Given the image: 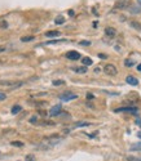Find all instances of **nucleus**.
Wrapping results in <instances>:
<instances>
[{
    "mask_svg": "<svg viewBox=\"0 0 141 161\" xmlns=\"http://www.w3.org/2000/svg\"><path fill=\"white\" fill-rule=\"evenodd\" d=\"M23 82L22 81H4L2 80L0 81V85H3V86H8V88H11V89H17V88L19 86H22Z\"/></svg>",
    "mask_w": 141,
    "mask_h": 161,
    "instance_id": "obj_1",
    "label": "nucleus"
},
{
    "mask_svg": "<svg viewBox=\"0 0 141 161\" xmlns=\"http://www.w3.org/2000/svg\"><path fill=\"white\" fill-rule=\"evenodd\" d=\"M104 72L109 76H115L116 74H118V70H116V67L114 65H106L104 67Z\"/></svg>",
    "mask_w": 141,
    "mask_h": 161,
    "instance_id": "obj_2",
    "label": "nucleus"
},
{
    "mask_svg": "<svg viewBox=\"0 0 141 161\" xmlns=\"http://www.w3.org/2000/svg\"><path fill=\"white\" fill-rule=\"evenodd\" d=\"M76 98H78V95L74 94V93H71V92H65L64 94H61V95H60V99H61V101H64V102H69V101L76 99Z\"/></svg>",
    "mask_w": 141,
    "mask_h": 161,
    "instance_id": "obj_3",
    "label": "nucleus"
},
{
    "mask_svg": "<svg viewBox=\"0 0 141 161\" xmlns=\"http://www.w3.org/2000/svg\"><path fill=\"white\" fill-rule=\"evenodd\" d=\"M116 112H131V114H135V115H137V108L136 107H119V108H116L115 110Z\"/></svg>",
    "mask_w": 141,
    "mask_h": 161,
    "instance_id": "obj_4",
    "label": "nucleus"
},
{
    "mask_svg": "<svg viewBox=\"0 0 141 161\" xmlns=\"http://www.w3.org/2000/svg\"><path fill=\"white\" fill-rule=\"evenodd\" d=\"M66 58H67V60H70V61H76V60H79V58H80V54L78 52H75V50H70V52L66 53Z\"/></svg>",
    "mask_w": 141,
    "mask_h": 161,
    "instance_id": "obj_5",
    "label": "nucleus"
},
{
    "mask_svg": "<svg viewBox=\"0 0 141 161\" xmlns=\"http://www.w3.org/2000/svg\"><path fill=\"white\" fill-rule=\"evenodd\" d=\"M62 112V108H61V106L60 105H57L55 107H52L51 111H49V116H57V115H60Z\"/></svg>",
    "mask_w": 141,
    "mask_h": 161,
    "instance_id": "obj_6",
    "label": "nucleus"
},
{
    "mask_svg": "<svg viewBox=\"0 0 141 161\" xmlns=\"http://www.w3.org/2000/svg\"><path fill=\"white\" fill-rule=\"evenodd\" d=\"M105 35L108 36V37H110V39L115 37V35H116L115 28H113V27H106V28H105Z\"/></svg>",
    "mask_w": 141,
    "mask_h": 161,
    "instance_id": "obj_7",
    "label": "nucleus"
},
{
    "mask_svg": "<svg viewBox=\"0 0 141 161\" xmlns=\"http://www.w3.org/2000/svg\"><path fill=\"white\" fill-rule=\"evenodd\" d=\"M126 81H127L129 85H132V86H136V85L139 84V80L136 79V77H133V76H127V79H126Z\"/></svg>",
    "mask_w": 141,
    "mask_h": 161,
    "instance_id": "obj_8",
    "label": "nucleus"
},
{
    "mask_svg": "<svg viewBox=\"0 0 141 161\" xmlns=\"http://www.w3.org/2000/svg\"><path fill=\"white\" fill-rule=\"evenodd\" d=\"M74 72H76V74H86L87 72V67L83 66V67H72L71 68Z\"/></svg>",
    "mask_w": 141,
    "mask_h": 161,
    "instance_id": "obj_9",
    "label": "nucleus"
},
{
    "mask_svg": "<svg viewBox=\"0 0 141 161\" xmlns=\"http://www.w3.org/2000/svg\"><path fill=\"white\" fill-rule=\"evenodd\" d=\"M129 26H131V27H133L135 30L141 31V23L137 22V21H131V22H129Z\"/></svg>",
    "mask_w": 141,
    "mask_h": 161,
    "instance_id": "obj_10",
    "label": "nucleus"
},
{
    "mask_svg": "<svg viewBox=\"0 0 141 161\" xmlns=\"http://www.w3.org/2000/svg\"><path fill=\"white\" fill-rule=\"evenodd\" d=\"M60 35H61L60 31H48V32H45L47 37H56V36H60Z\"/></svg>",
    "mask_w": 141,
    "mask_h": 161,
    "instance_id": "obj_11",
    "label": "nucleus"
},
{
    "mask_svg": "<svg viewBox=\"0 0 141 161\" xmlns=\"http://www.w3.org/2000/svg\"><path fill=\"white\" fill-rule=\"evenodd\" d=\"M128 7V2H126V0H122V2H119L118 4H116L115 8H119V9H124Z\"/></svg>",
    "mask_w": 141,
    "mask_h": 161,
    "instance_id": "obj_12",
    "label": "nucleus"
},
{
    "mask_svg": "<svg viewBox=\"0 0 141 161\" xmlns=\"http://www.w3.org/2000/svg\"><path fill=\"white\" fill-rule=\"evenodd\" d=\"M21 110H22V107H21V106H18V105H16V106H13V107H12L11 112H12V115H17Z\"/></svg>",
    "mask_w": 141,
    "mask_h": 161,
    "instance_id": "obj_13",
    "label": "nucleus"
},
{
    "mask_svg": "<svg viewBox=\"0 0 141 161\" xmlns=\"http://www.w3.org/2000/svg\"><path fill=\"white\" fill-rule=\"evenodd\" d=\"M82 62H83L84 66H91L92 65V60H91V58H88V57L83 58V60H82Z\"/></svg>",
    "mask_w": 141,
    "mask_h": 161,
    "instance_id": "obj_14",
    "label": "nucleus"
},
{
    "mask_svg": "<svg viewBox=\"0 0 141 161\" xmlns=\"http://www.w3.org/2000/svg\"><path fill=\"white\" fill-rule=\"evenodd\" d=\"M55 22H56V25H62V23L65 22V18L62 17V16H60V17H57V18L55 19Z\"/></svg>",
    "mask_w": 141,
    "mask_h": 161,
    "instance_id": "obj_15",
    "label": "nucleus"
},
{
    "mask_svg": "<svg viewBox=\"0 0 141 161\" xmlns=\"http://www.w3.org/2000/svg\"><path fill=\"white\" fill-rule=\"evenodd\" d=\"M131 151H141V143H137V144H133L131 147Z\"/></svg>",
    "mask_w": 141,
    "mask_h": 161,
    "instance_id": "obj_16",
    "label": "nucleus"
},
{
    "mask_svg": "<svg viewBox=\"0 0 141 161\" xmlns=\"http://www.w3.org/2000/svg\"><path fill=\"white\" fill-rule=\"evenodd\" d=\"M34 36H23V37H21V41H32L34 40Z\"/></svg>",
    "mask_w": 141,
    "mask_h": 161,
    "instance_id": "obj_17",
    "label": "nucleus"
},
{
    "mask_svg": "<svg viewBox=\"0 0 141 161\" xmlns=\"http://www.w3.org/2000/svg\"><path fill=\"white\" fill-rule=\"evenodd\" d=\"M133 63H135V62H133L132 60H126V61H124V66H126V67H131V66H133Z\"/></svg>",
    "mask_w": 141,
    "mask_h": 161,
    "instance_id": "obj_18",
    "label": "nucleus"
},
{
    "mask_svg": "<svg viewBox=\"0 0 141 161\" xmlns=\"http://www.w3.org/2000/svg\"><path fill=\"white\" fill-rule=\"evenodd\" d=\"M91 124L89 123H87V121H82V123H76L75 126H89Z\"/></svg>",
    "mask_w": 141,
    "mask_h": 161,
    "instance_id": "obj_19",
    "label": "nucleus"
},
{
    "mask_svg": "<svg viewBox=\"0 0 141 161\" xmlns=\"http://www.w3.org/2000/svg\"><path fill=\"white\" fill-rule=\"evenodd\" d=\"M64 84H65L64 80H55V81H53V85H55V86H57V85H64Z\"/></svg>",
    "mask_w": 141,
    "mask_h": 161,
    "instance_id": "obj_20",
    "label": "nucleus"
},
{
    "mask_svg": "<svg viewBox=\"0 0 141 161\" xmlns=\"http://www.w3.org/2000/svg\"><path fill=\"white\" fill-rule=\"evenodd\" d=\"M66 40H52V41H47L48 45H51V44H57V43H64Z\"/></svg>",
    "mask_w": 141,
    "mask_h": 161,
    "instance_id": "obj_21",
    "label": "nucleus"
},
{
    "mask_svg": "<svg viewBox=\"0 0 141 161\" xmlns=\"http://www.w3.org/2000/svg\"><path fill=\"white\" fill-rule=\"evenodd\" d=\"M127 161H141V159L133 157V156H128V157H127Z\"/></svg>",
    "mask_w": 141,
    "mask_h": 161,
    "instance_id": "obj_22",
    "label": "nucleus"
},
{
    "mask_svg": "<svg viewBox=\"0 0 141 161\" xmlns=\"http://www.w3.org/2000/svg\"><path fill=\"white\" fill-rule=\"evenodd\" d=\"M25 161H35V157H34L32 155H27L26 159H25Z\"/></svg>",
    "mask_w": 141,
    "mask_h": 161,
    "instance_id": "obj_23",
    "label": "nucleus"
},
{
    "mask_svg": "<svg viewBox=\"0 0 141 161\" xmlns=\"http://www.w3.org/2000/svg\"><path fill=\"white\" fill-rule=\"evenodd\" d=\"M12 146H16V147H22L23 143L22 142H12Z\"/></svg>",
    "mask_w": 141,
    "mask_h": 161,
    "instance_id": "obj_24",
    "label": "nucleus"
},
{
    "mask_svg": "<svg viewBox=\"0 0 141 161\" xmlns=\"http://www.w3.org/2000/svg\"><path fill=\"white\" fill-rule=\"evenodd\" d=\"M30 123L31 124H36L38 123V118H36V116H32V118L30 119Z\"/></svg>",
    "mask_w": 141,
    "mask_h": 161,
    "instance_id": "obj_25",
    "label": "nucleus"
},
{
    "mask_svg": "<svg viewBox=\"0 0 141 161\" xmlns=\"http://www.w3.org/2000/svg\"><path fill=\"white\" fill-rule=\"evenodd\" d=\"M7 98V94L5 93H0V101H4Z\"/></svg>",
    "mask_w": 141,
    "mask_h": 161,
    "instance_id": "obj_26",
    "label": "nucleus"
},
{
    "mask_svg": "<svg viewBox=\"0 0 141 161\" xmlns=\"http://www.w3.org/2000/svg\"><path fill=\"white\" fill-rule=\"evenodd\" d=\"M80 45H91L89 41H80Z\"/></svg>",
    "mask_w": 141,
    "mask_h": 161,
    "instance_id": "obj_27",
    "label": "nucleus"
},
{
    "mask_svg": "<svg viewBox=\"0 0 141 161\" xmlns=\"http://www.w3.org/2000/svg\"><path fill=\"white\" fill-rule=\"evenodd\" d=\"M92 98H93V95H92V94H87V99H92Z\"/></svg>",
    "mask_w": 141,
    "mask_h": 161,
    "instance_id": "obj_28",
    "label": "nucleus"
},
{
    "mask_svg": "<svg viewBox=\"0 0 141 161\" xmlns=\"http://www.w3.org/2000/svg\"><path fill=\"white\" fill-rule=\"evenodd\" d=\"M99 57L101 58V60H105V58H106V56H105V54H99Z\"/></svg>",
    "mask_w": 141,
    "mask_h": 161,
    "instance_id": "obj_29",
    "label": "nucleus"
},
{
    "mask_svg": "<svg viewBox=\"0 0 141 161\" xmlns=\"http://www.w3.org/2000/svg\"><path fill=\"white\" fill-rule=\"evenodd\" d=\"M137 71H141V63H140V65L137 66Z\"/></svg>",
    "mask_w": 141,
    "mask_h": 161,
    "instance_id": "obj_30",
    "label": "nucleus"
},
{
    "mask_svg": "<svg viewBox=\"0 0 141 161\" xmlns=\"http://www.w3.org/2000/svg\"><path fill=\"white\" fill-rule=\"evenodd\" d=\"M139 137H140V138H141V133H139Z\"/></svg>",
    "mask_w": 141,
    "mask_h": 161,
    "instance_id": "obj_31",
    "label": "nucleus"
}]
</instances>
